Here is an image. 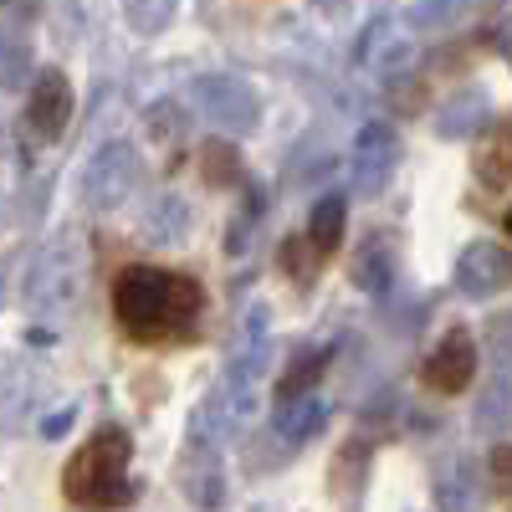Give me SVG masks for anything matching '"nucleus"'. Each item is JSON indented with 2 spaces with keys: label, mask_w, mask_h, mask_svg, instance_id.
I'll list each match as a JSON object with an SVG mask.
<instances>
[{
  "label": "nucleus",
  "mask_w": 512,
  "mask_h": 512,
  "mask_svg": "<svg viewBox=\"0 0 512 512\" xmlns=\"http://www.w3.org/2000/svg\"><path fill=\"white\" fill-rule=\"evenodd\" d=\"M344 226H349V205H344V195H323V200L308 210V236H313V246H318L323 256L338 251V241H344Z\"/></svg>",
  "instance_id": "obj_16"
},
{
  "label": "nucleus",
  "mask_w": 512,
  "mask_h": 512,
  "mask_svg": "<svg viewBox=\"0 0 512 512\" xmlns=\"http://www.w3.org/2000/svg\"><path fill=\"white\" fill-rule=\"evenodd\" d=\"M333 359V349H303L292 364H287V374L277 379V405L282 400H297V395H308L313 384H318V374H323V364Z\"/></svg>",
  "instance_id": "obj_17"
},
{
  "label": "nucleus",
  "mask_w": 512,
  "mask_h": 512,
  "mask_svg": "<svg viewBox=\"0 0 512 512\" xmlns=\"http://www.w3.org/2000/svg\"><path fill=\"white\" fill-rule=\"evenodd\" d=\"M77 282H82V251L67 246V241H57L36 262L31 287H26V303L31 308H62V303H72V297H77Z\"/></svg>",
  "instance_id": "obj_9"
},
{
  "label": "nucleus",
  "mask_w": 512,
  "mask_h": 512,
  "mask_svg": "<svg viewBox=\"0 0 512 512\" xmlns=\"http://www.w3.org/2000/svg\"><path fill=\"white\" fill-rule=\"evenodd\" d=\"M487 118H492L487 93H456V98L436 113V134H441V139H472Z\"/></svg>",
  "instance_id": "obj_14"
},
{
  "label": "nucleus",
  "mask_w": 512,
  "mask_h": 512,
  "mask_svg": "<svg viewBox=\"0 0 512 512\" xmlns=\"http://www.w3.org/2000/svg\"><path fill=\"white\" fill-rule=\"evenodd\" d=\"M134 185H139V149L128 139H113L82 164L77 200L88 210H113V205H123L128 195H134Z\"/></svg>",
  "instance_id": "obj_3"
},
{
  "label": "nucleus",
  "mask_w": 512,
  "mask_h": 512,
  "mask_svg": "<svg viewBox=\"0 0 512 512\" xmlns=\"http://www.w3.org/2000/svg\"><path fill=\"white\" fill-rule=\"evenodd\" d=\"M400 164V134L395 123H364L354 134V149H349V180L359 195H379L384 185H390Z\"/></svg>",
  "instance_id": "obj_5"
},
{
  "label": "nucleus",
  "mask_w": 512,
  "mask_h": 512,
  "mask_svg": "<svg viewBox=\"0 0 512 512\" xmlns=\"http://www.w3.org/2000/svg\"><path fill=\"white\" fill-rule=\"evenodd\" d=\"M436 512H482L487 507V472H482V461L477 456H451L441 472H436Z\"/></svg>",
  "instance_id": "obj_10"
},
{
  "label": "nucleus",
  "mask_w": 512,
  "mask_h": 512,
  "mask_svg": "<svg viewBox=\"0 0 512 512\" xmlns=\"http://www.w3.org/2000/svg\"><path fill=\"white\" fill-rule=\"evenodd\" d=\"M487 349H492L497 369H507V374H512V313L492 318V328H487Z\"/></svg>",
  "instance_id": "obj_24"
},
{
  "label": "nucleus",
  "mask_w": 512,
  "mask_h": 512,
  "mask_svg": "<svg viewBox=\"0 0 512 512\" xmlns=\"http://www.w3.org/2000/svg\"><path fill=\"white\" fill-rule=\"evenodd\" d=\"M0 277H6V267H0Z\"/></svg>",
  "instance_id": "obj_32"
},
{
  "label": "nucleus",
  "mask_w": 512,
  "mask_h": 512,
  "mask_svg": "<svg viewBox=\"0 0 512 512\" xmlns=\"http://www.w3.org/2000/svg\"><path fill=\"white\" fill-rule=\"evenodd\" d=\"M175 118H180V103H175V98H164V103H154V108L144 113V123H149V134H154V139H164V144L185 134V123H175Z\"/></svg>",
  "instance_id": "obj_23"
},
{
  "label": "nucleus",
  "mask_w": 512,
  "mask_h": 512,
  "mask_svg": "<svg viewBox=\"0 0 512 512\" xmlns=\"http://www.w3.org/2000/svg\"><path fill=\"white\" fill-rule=\"evenodd\" d=\"M175 11H180V0H123V21L139 36H159L169 21H175Z\"/></svg>",
  "instance_id": "obj_19"
},
{
  "label": "nucleus",
  "mask_w": 512,
  "mask_h": 512,
  "mask_svg": "<svg viewBox=\"0 0 512 512\" xmlns=\"http://www.w3.org/2000/svg\"><path fill=\"white\" fill-rule=\"evenodd\" d=\"M205 313V287L185 272L134 262L113 277V318L134 344H175L190 338Z\"/></svg>",
  "instance_id": "obj_1"
},
{
  "label": "nucleus",
  "mask_w": 512,
  "mask_h": 512,
  "mask_svg": "<svg viewBox=\"0 0 512 512\" xmlns=\"http://www.w3.org/2000/svg\"><path fill=\"white\" fill-rule=\"evenodd\" d=\"M67 425H72V410H62V415H52L47 425H41V431H47V436H62V431H67Z\"/></svg>",
  "instance_id": "obj_27"
},
{
  "label": "nucleus",
  "mask_w": 512,
  "mask_h": 512,
  "mask_svg": "<svg viewBox=\"0 0 512 512\" xmlns=\"http://www.w3.org/2000/svg\"><path fill=\"white\" fill-rule=\"evenodd\" d=\"M466 6H472V0H415V6H410V21L436 31V26H451Z\"/></svg>",
  "instance_id": "obj_22"
},
{
  "label": "nucleus",
  "mask_w": 512,
  "mask_h": 512,
  "mask_svg": "<svg viewBox=\"0 0 512 512\" xmlns=\"http://www.w3.org/2000/svg\"><path fill=\"white\" fill-rule=\"evenodd\" d=\"M472 374H477V344L466 328H451L441 344L431 349V359L420 364V379L431 395H461L472 390Z\"/></svg>",
  "instance_id": "obj_8"
},
{
  "label": "nucleus",
  "mask_w": 512,
  "mask_h": 512,
  "mask_svg": "<svg viewBox=\"0 0 512 512\" xmlns=\"http://www.w3.org/2000/svg\"><path fill=\"white\" fill-rule=\"evenodd\" d=\"M512 282V256L497 246V241H466L461 256H456V272H451V287L472 303H487L502 287Z\"/></svg>",
  "instance_id": "obj_6"
},
{
  "label": "nucleus",
  "mask_w": 512,
  "mask_h": 512,
  "mask_svg": "<svg viewBox=\"0 0 512 512\" xmlns=\"http://www.w3.org/2000/svg\"><path fill=\"white\" fill-rule=\"evenodd\" d=\"M487 472H492V487L497 492H512V441H502L487 461Z\"/></svg>",
  "instance_id": "obj_26"
},
{
  "label": "nucleus",
  "mask_w": 512,
  "mask_h": 512,
  "mask_svg": "<svg viewBox=\"0 0 512 512\" xmlns=\"http://www.w3.org/2000/svg\"><path fill=\"white\" fill-rule=\"evenodd\" d=\"M349 277H354V287L369 292V297L390 292V287H395V241L369 236V241L349 256Z\"/></svg>",
  "instance_id": "obj_13"
},
{
  "label": "nucleus",
  "mask_w": 512,
  "mask_h": 512,
  "mask_svg": "<svg viewBox=\"0 0 512 512\" xmlns=\"http://www.w3.org/2000/svg\"><path fill=\"white\" fill-rule=\"evenodd\" d=\"M180 492H185L195 507H205V512L226 502V466H221V451H216V446L185 441V456H180Z\"/></svg>",
  "instance_id": "obj_11"
},
{
  "label": "nucleus",
  "mask_w": 512,
  "mask_h": 512,
  "mask_svg": "<svg viewBox=\"0 0 512 512\" xmlns=\"http://www.w3.org/2000/svg\"><path fill=\"white\" fill-rule=\"evenodd\" d=\"M195 108L221 128V134H251L262 123V98L246 77H226V72H210L195 77Z\"/></svg>",
  "instance_id": "obj_4"
},
{
  "label": "nucleus",
  "mask_w": 512,
  "mask_h": 512,
  "mask_svg": "<svg viewBox=\"0 0 512 512\" xmlns=\"http://www.w3.org/2000/svg\"><path fill=\"white\" fill-rule=\"evenodd\" d=\"M134 436L123 425H98V431L82 441L62 472V492L77 502V507H93V512H118L139 497V482H134Z\"/></svg>",
  "instance_id": "obj_2"
},
{
  "label": "nucleus",
  "mask_w": 512,
  "mask_h": 512,
  "mask_svg": "<svg viewBox=\"0 0 512 512\" xmlns=\"http://www.w3.org/2000/svg\"><path fill=\"white\" fill-rule=\"evenodd\" d=\"M507 236H512V205H507Z\"/></svg>",
  "instance_id": "obj_30"
},
{
  "label": "nucleus",
  "mask_w": 512,
  "mask_h": 512,
  "mask_svg": "<svg viewBox=\"0 0 512 512\" xmlns=\"http://www.w3.org/2000/svg\"><path fill=\"white\" fill-rule=\"evenodd\" d=\"M31 72V52H26V41L6 36L0 31V88H21Z\"/></svg>",
  "instance_id": "obj_21"
},
{
  "label": "nucleus",
  "mask_w": 512,
  "mask_h": 512,
  "mask_svg": "<svg viewBox=\"0 0 512 512\" xmlns=\"http://www.w3.org/2000/svg\"><path fill=\"white\" fill-rule=\"evenodd\" d=\"M200 175L210 185H241V149L226 144V139H210L200 149Z\"/></svg>",
  "instance_id": "obj_18"
},
{
  "label": "nucleus",
  "mask_w": 512,
  "mask_h": 512,
  "mask_svg": "<svg viewBox=\"0 0 512 512\" xmlns=\"http://www.w3.org/2000/svg\"><path fill=\"white\" fill-rule=\"evenodd\" d=\"M72 108H77V103H72V82H67V72H57V67L36 72L31 93H26V123H31V134H36L41 144H57V139L67 134Z\"/></svg>",
  "instance_id": "obj_7"
},
{
  "label": "nucleus",
  "mask_w": 512,
  "mask_h": 512,
  "mask_svg": "<svg viewBox=\"0 0 512 512\" xmlns=\"http://www.w3.org/2000/svg\"><path fill=\"white\" fill-rule=\"evenodd\" d=\"M282 267H287L292 282L308 287L318 277V267H323V251L313 246V236H292V241H282Z\"/></svg>",
  "instance_id": "obj_20"
},
{
  "label": "nucleus",
  "mask_w": 512,
  "mask_h": 512,
  "mask_svg": "<svg viewBox=\"0 0 512 512\" xmlns=\"http://www.w3.org/2000/svg\"><path fill=\"white\" fill-rule=\"evenodd\" d=\"M251 512H267V507H251Z\"/></svg>",
  "instance_id": "obj_31"
},
{
  "label": "nucleus",
  "mask_w": 512,
  "mask_h": 512,
  "mask_svg": "<svg viewBox=\"0 0 512 512\" xmlns=\"http://www.w3.org/2000/svg\"><path fill=\"white\" fill-rule=\"evenodd\" d=\"M328 425V400L323 395H297V400H282L277 415H272V431L287 441V446H308L313 436H323Z\"/></svg>",
  "instance_id": "obj_12"
},
{
  "label": "nucleus",
  "mask_w": 512,
  "mask_h": 512,
  "mask_svg": "<svg viewBox=\"0 0 512 512\" xmlns=\"http://www.w3.org/2000/svg\"><path fill=\"white\" fill-rule=\"evenodd\" d=\"M379 36H384V21H379V26H369V31H364V41H359V57H364V62L374 57ZM405 57H410V47H405V41H395V47H384V62H379V67H390V62H405Z\"/></svg>",
  "instance_id": "obj_25"
},
{
  "label": "nucleus",
  "mask_w": 512,
  "mask_h": 512,
  "mask_svg": "<svg viewBox=\"0 0 512 512\" xmlns=\"http://www.w3.org/2000/svg\"><path fill=\"white\" fill-rule=\"evenodd\" d=\"M472 431H477V436H502V431H512V379H507V374L492 379L487 390H482V400H477V410H472Z\"/></svg>",
  "instance_id": "obj_15"
},
{
  "label": "nucleus",
  "mask_w": 512,
  "mask_h": 512,
  "mask_svg": "<svg viewBox=\"0 0 512 512\" xmlns=\"http://www.w3.org/2000/svg\"><path fill=\"white\" fill-rule=\"evenodd\" d=\"M6 6L21 11V16H36V11H41V0H6Z\"/></svg>",
  "instance_id": "obj_28"
},
{
  "label": "nucleus",
  "mask_w": 512,
  "mask_h": 512,
  "mask_svg": "<svg viewBox=\"0 0 512 512\" xmlns=\"http://www.w3.org/2000/svg\"><path fill=\"white\" fill-rule=\"evenodd\" d=\"M318 6H323V11H333V6H344V0H318Z\"/></svg>",
  "instance_id": "obj_29"
}]
</instances>
